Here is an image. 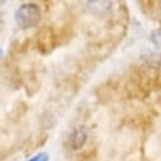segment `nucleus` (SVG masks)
I'll use <instances>...</instances> for the list:
<instances>
[{
    "label": "nucleus",
    "instance_id": "5",
    "mask_svg": "<svg viewBox=\"0 0 161 161\" xmlns=\"http://www.w3.org/2000/svg\"><path fill=\"white\" fill-rule=\"evenodd\" d=\"M160 7H161V3H160Z\"/></svg>",
    "mask_w": 161,
    "mask_h": 161
},
{
    "label": "nucleus",
    "instance_id": "2",
    "mask_svg": "<svg viewBox=\"0 0 161 161\" xmlns=\"http://www.w3.org/2000/svg\"><path fill=\"white\" fill-rule=\"evenodd\" d=\"M88 140V132L85 127H77L70 136V146L72 150H80Z\"/></svg>",
    "mask_w": 161,
    "mask_h": 161
},
{
    "label": "nucleus",
    "instance_id": "4",
    "mask_svg": "<svg viewBox=\"0 0 161 161\" xmlns=\"http://www.w3.org/2000/svg\"><path fill=\"white\" fill-rule=\"evenodd\" d=\"M50 160V155L46 152H39L37 155H34L33 157H31L28 161H48Z\"/></svg>",
    "mask_w": 161,
    "mask_h": 161
},
{
    "label": "nucleus",
    "instance_id": "1",
    "mask_svg": "<svg viewBox=\"0 0 161 161\" xmlns=\"http://www.w3.org/2000/svg\"><path fill=\"white\" fill-rule=\"evenodd\" d=\"M14 18H15V23L20 28L23 29L32 28L36 27L41 20V9L36 4L27 3L18 8V10L14 14Z\"/></svg>",
    "mask_w": 161,
    "mask_h": 161
},
{
    "label": "nucleus",
    "instance_id": "3",
    "mask_svg": "<svg viewBox=\"0 0 161 161\" xmlns=\"http://www.w3.org/2000/svg\"><path fill=\"white\" fill-rule=\"evenodd\" d=\"M150 41L161 50V29H156L150 34Z\"/></svg>",
    "mask_w": 161,
    "mask_h": 161
}]
</instances>
